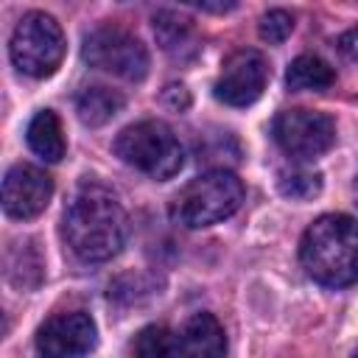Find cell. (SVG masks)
<instances>
[{"label": "cell", "mask_w": 358, "mask_h": 358, "mask_svg": "<svg viewBox=\"0 0 358 358\" xmlns=\"http://www.w3.org/2000/svg\"><path fill=\"white\" fill-rule=\"evenodd\" d=\"M62 235L84 263L112 260L129 235V218L117 196L101 182H84L64 207Z\"/></svg>", "instance_id": "1"}, {"label": "cell", "mask_w": 358, "mask_h": 358, "mask_svg": "<svg viewBox=\"0 0 358 358\" xmlns=\"http://www.w3.org/2000/svg\"><path fill=\"white\" fill-rule=\"evenodd\" d=\"M299 260L319 285L347 288L358 282V221L341 213L319 215L299 241Z\"/></svg>", "instance_id": "2"}, {"label": "cell", "mask_w": 358, "mask_h": 358, "mask_svg": "<svg viewBox=\"0 0 358 358\" xmlns=\"http://www.w3.org/2000/svg\"><path fill=\"white\" fill-rule=\"evenodd\" d=\"M243 204V182L224 168H213L190 179L171 201V218L185 229L213 227L238 213Z\"/></svg>", "instance_id": "3"}, {"label": "cell", "mask_w": 358, "mask_h": 358, "mask_svg": "<svg viewBox=\"0 0 358 358\" xmlns=\"http://www.w3.org/2000/svg\"><path fill=\"white\" fill-rule=\"evenodd\" d=\"M112 148L126 165L151 179H171L185 165V148L162 120H140L126 126L115 137Z\"/></svg>", "instance_id": "4"}, {"label": "cell", "mask_w": 358, "mask_h": 358, "mask_svg": "<svg viewBox=\"0 0 358 358\" xmlns=\"http://www.w3.org/2000/svg\"><path fill=\"white\" fill-rule=\"evenodd\" d=\"M11 62L20 73L31 78H48L56 73L64 56V31L45 11H28L11 34L8 42Z\"/></svg>", "instance_id": "5"}, {"label": "cell", "mask_w": 358, "mask_h": 358, "mask_svg": "<svg viewBox=\"0 0 358 358\" xmlns=\"http://www.w3.org/2000/svg\"><path fill=\"white\" fill-rule=\"evenodd\" d=\"M81 56L90 67L103 70L109 76H117L123 81H143L148 73V50L145 45L117 28V25H101L84 36Z\"/></svg>", "instance_id": "6"}, {"label": "cell", "mask_w": 358, "mask_h": 358, "mask_svg": "<svg viewBox=\"0 0 358 358\" xmlns=\"http://www.w3.org/2000/svg\"><path fill=\"white\" fill-rule=\"evenodd\" d=\"M274 143L291 159H316L336 143V123L324 112L313 109H282L271 123Z\"/></svg>", "instance_id": "7"}, {"label": "cell", "mask_w": 358, "mask_h": 358, "mask_svg": "<svg viewBox=\"0 0 358 358\" xmlns=\"http://www.w3.org/2000/svg\"><path fill=\"white\" fill-rule=\"evenodd\" d=\"M95 344L98 327L84 310L56 313L36 330V350L42 358H84Z\"/></svg>", "instance_id": "8"}, {"label": "cell", "mask_w": 358, "mask_h": 358, "mask_svg": "<svg viewBox=\"0 0 358 358\" xmlns=\"http://www.w3.org/2000/svg\"><path fill=\"white\" fill-rule=\"evenodd\" d=\"M266 81H268V64L263 53L243 48V50H235L221 64L213 92L227 106H249L263 95Z\"/></svg>", "instance_id": "9"}, {"label": "cell", "mask_w": 358, "mask_h": 358, "mask_svg": "<svg viewBox=\"0 0 358 358\" xmlns=\"http://www.w3.org/2000/svg\"><path fill=\"white\" fill-rule=\"evenodd\" d=\"M53 196V179L36 168L17 162L3 176V210L17 221L36 218Z\"/></svg>", "instance_id": "10"}, {"label": "cell", "mask_w": 358, "mask_h": 358, "mask_svg": "<svg viewBox=\"0 0 358 358\" xmlns=\"http://www.w3.org/2000/svg\"><path fill=\"white\" fill-rule=\"evenodd\" d=\"M179 341L185 358H227V333L213 313H193Z\"/></svg>", "instance_id": "11"}, {"label": "cell", "mask_w": 358, "mask_h": 358, "mask_svg": "<svg viewBox=\"0 0 358 358\" xmlns=\"http://www.w3.org/2000/svg\"><path fill=\"white\" fill-rule=\"evenodd\" d=\"M151 22H154V36L168 56L187 62L201 50V39H199L196 25L185 17H179L176 11H157Z\"/></svg>", "instance_id": "12"}, {"label": "cell", "mask_w": 358, "mask_h": 358, "mask_svg": "<svg viewBox=\"0 0 358 358\" xmlns=\"http://www.w3.org/2000/svg\"><path fill=\"white\" fill-rule=\"evenodd\" d=\"M25 140L31 145V151L36 157H42L45 162H59L64 157V134H62V123L56 117V112L42 109L31 117Z\"/></svg>", "instance_id": "13"}, {"label": "cell", "mask_w": 358, "mask_h": 358, "mask_svg": "<svg viewBox=\"0 0 358 358\" xmlns=\"http://www.w3.org/2000/svg\"><path fill=\"white\" fill-rule=\"evenodd\" d=\"M285 84L288 90H313V92H324L336 84V73L333 67L313 56V53H302L296 56L291 64H288V73H285Z\"/></svg>", "instance_id": "14"}, {"label": "cell", "mask_w": 358, "mask_h": 358, "mask_svg": "<svg viewBox=\"0 0 358 358\" xmlns=\"http://www.w3.org/2000/svg\"><path fill=\"white\" fill-rule=\"evenodd\" d=\"M123 95L109 90V87H87L78 98H76V112L81 117L84 126H103L109 123L120 109H123Z\"/></svg>", "instance_id": "15"}, {"label": "cell", "mask_w": 358, "mask_h": 358, "mask_svg": "<svg viewBox=\"0 0 358 358\" xmlns=\"http://www.w3.org/2000/svg\"><path fill=\"white\" fill-rule=\"evenodd\" d=\"M182 341L162 324L143 327L131 341V358H179Z\"/></svg>", "instance_id": "16"}, {"label": "cell", "mask_w": 358, "mask_h": 358, "mask_svg": "<svg viewBox=\"0 0 358 358\" xmlns=\"http://www.w3.org/2000/svg\"><path fill=\"white\" fill-rule=\"evenodd\" d=\"M280 193L296 201H308L322 193V176L316 171H288L280 173Z\"/></svg>", "instance_id": "17"}, {"label": "cell", "mask_w": 358, "mask_h": 358, "mask_svg": "<svg viewBox=\"0 0 358 358\" xmlns=\"http://www.w3.org/2000/svg\"><path fill=\"white\" fill-rule=\"evenodd\" d=\"M257 31H260V39H266L268 45H280V42H285V39L291 36V31H294V17H291L288 11H282V8H271V11H266V14L260 17Z\"/></svg>", "instance_id": "18"}, {"label": "cell", "mask_w": 358, "mask_h": 358, "mask_svg": "<svg viewBox=\"0 0 358 358\" xmlns=\"http://www.w3.org/2000/svg\"><path fill=\"white\" fill-rule=\"evenodd\" d=\"M338 53H341L352 67H358V28H350L347 34L338 36Z\"/></svg>", "instance_id": "19"}, {"label": "cell", "mask_w": 358, "mask_h": 358, "mask_svg": "<svg viewBox=\"0 0 358 358\" xmlns=\"http://www.w3.org/2000/svg\"><path fill=\"white\" fill-rule=\"evenodd\" d=\"M238 3H199L196 8H201V11H213V14H224V11H232Z\"/></svg>", "instance_id": "20"}, {"label": "cell", "mask_w": 358, "mask_h": 358, "mask_svg": "<svg viewBox=\"0 0 358 358\" xmlns=\"http://www.w3.org/2000/svg\"><path fill=\"white\" fill-rule=\"evenodd\" d=\"M352 358H358V352H355V355H352Z\"/></svg>", "instance_id": "21"}]
</instances>
